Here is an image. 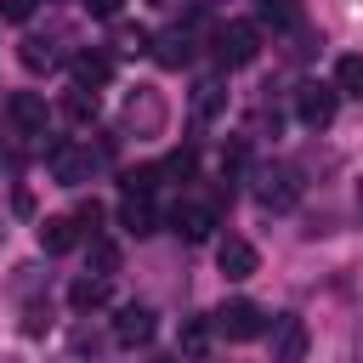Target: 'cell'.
I'll return each mask as SVG.
<instances>
[{"label":"cell","instance_id":"603a6c76","mask_svg":"<svg viewBox=\"0 0 363 363\" xmlns=\"http://www.w3.org/2000/svg\"><path fill=\"white\" fill-rule=\"evenodd\" d=\"M62 113H68V119H96V91H79V85H74V91L62 96Z\"/></svg>","mask_w":363,"mask_h":363},{"label":"cell","instance_id":"7a4b0ae2","mask_svg":"<svg viewBox=\"0 0 363 363\" xmlns=\"http://www.w3.org/2000/svg\"><path fill=\"white\" fill-rule=\"evenodd\" d=\"M164 119H170V108H164V96H159L153 85H136V91L125 96V113H119L125 136H136V142H153V136H164Z\"/></svg>","mask_w":363,"mask_h":363},{"label":"cell","instance_id":"e0dca14e","mask_svg":"<svg viewBox=\"0 0 363 363\" xmlns=\"http://www.w3.org/2000/svg\"><path fill=\"white\" fill-rule=\"evenodd\" d=\"M261 23L278 28V34H301L306 11H301V0H261Z\"/></svg>","mask_w":363,"mask_h":363},{"label":"cell","instance_id":"277c9868","mask_svg":"<svg viewBox=\"0 0 363 363\" xmlns=\"http://www.w3.org/2000/svg\"><path fill=\"white\" fill-rule=\"evenodd\" d=\"M45 164H51V176H57L62 187H85V182L96 176V153H91L85 142H51Z\"/></svg>","mask_w":363,"mask_h":363},{"label":"cell","instance_id":"ba28073f","mask_svg":"<svg viewBox=\"0 0 363 363\" xmlns=\"http://www.w3.org/2000/svg\"><path fill=\"white\" fill-rule=\"evenodd\" d=\"M267 352H272V363H301L306 357V323L301 318H272V335H267Z\"/></svg>","mask_w":363,"mask_h":363},{"label":"cell","instance_id":"8992f818","mask_svg":"<svg viewBox=\"0 0 363 363\" xmlns=\"http://www.w3.org/2000/svg\"><path fill=\"white\" fill-rule=\"evenodd\" d=\"M335 85H318V79H306V85H295V119L306 125V130H329L335 125Z\"/></svg>","mask_w":363,"mask_h":363},{"label":"cell","instance_id":"cb8c5ba5","mask_svg":"<svg viewBox=\"0 0 363 363\" xmlns=\"http://www.w3.org/2000/svg\"><path fill=\"white\" fill-rule=\"evenodd\" d=\"M182 352H187V357H204V352H210V323H187V329H182Z\"/></svg>","mask_w":363,"mask_h":363},{"label":"cell","instance_id":"2e32d148","mask_svg":"<svg viewBox=\"0 0 363 363\" xmlns=\"http://www.w3.org/2000/svg\"><path fill=\"white\" fill-rule=\"evenodd\" d=\"M79 244V221L74 216H45L40 221V250L45 255H62V250H74Z\"/></svg>","mask_w":363,"mask_h":363},{"label":"cell","instance_id":"8fae6325","mask_svg":"<svg viewBox=\"0 0 363 363\" xmlns=\"http://www.w3.org/2000/svg\"><path fill=\"white\" fill-rule=\"evenodd\" d=\"M68 74H74V85H79V91H102V85L113 79V62H108L102 51H74Z\"/></svg>","mask_w":363,"mask_h":363},{"label":"cell","instance_id":"52a82bcc","mask_svg":"<svg viewBox=\"0 0 363 363\" xmlns=\"http://www.w3.org/2000/svg\"><path fill=\"white\" fill-rule=\"evenodd\" d=\"M170 227H176V238L204 244V238L216 233V204H204V199H182V204L170 210Z\"/></svg>","mask_w":363,"mask_h":363},{"label":"cell","instance_id":"484cf974","mask_svg":"<svg viewBox=\"0 0 363 363\" xmlns=\"http://www.w3.org/2000/svg\"><path fill=\"white\" fill-rule=\"evenodd\" d=\"M0 17L6 23H28L34 17V0H0Z\"/></svg>","mask_w":363,"mask_h":363},{"label":"cell","instance_id":"7402d4cb","mask_svg":"<svg viewBox=\"0 0 363 363\" xmlns=\"http://www.w3.org/2000/svg\"><path fill=\"white\" fill-rule=\"evenodd\" d=\"M119 272V250L108 238H91V278H113Z\"/></svg>","mask_w":363,"mask_h":363},{"label":"cell","instance_id":"d6986e66","mask_svg":"<svg viewBox=\"0 0 363 363\" xmlns=\"http://www.w3.org/2000/svg\"><path fill=\"white\" fill-rule=\"evenodd\" d=\"M108 301V278H74L68 284V306L74 312H91V306H102Z\"/></svg>","mask_w":363,"mask_h":363},{"label":"cell","instance_id":"9a60e30c","mask_svg":"<svg viewBox=\"0 0 363 363\" xmlns=\"http://www.w3.org/2000/svg\"><path fill=\"white\" fill-rule=\"evenodd\" d=\"M193 57V34L187 28H164V34H153V62L159 68H182Z\"/></svg>","mask_w":363,"mask_h":363},{"label":"cell","instance_id":"ffe728a7","mask_svg":"<svg viewBox=\"0 0 363 363\" xmlns=\"http://www.w3.org/2000/svg\"><path fill=\"white\" fill-rule=\"evenodd\" d=\"M335 91L352 96V102H363V57H357V51L335 62Z\"/></svg>","mask_w":363,"mask_h":363},{"label":"cell","instance_id":"30bf717a","mask_svg":"<svg viewBox=\"0 0 363 363\" xmlns=\"http://www.w3.org/2000/svg\"><path fill=\"white\" fill-rule=\"evenodd\" d=\"M216 267H221L227 278H250V272L261 267V255H255L250 238H221V244H216Z\"/></svg>","mask_w":363,"mask_h":363},{"label":"cell","instance_id":"44dd1931","mask_svg":"<svg viewBox=\"0 0 363 363\" xmlns=\"http://www.w3.org/2000/svg\"><path fill=\"white\" fill-rule=\"evenodd\" d=\"M113 51H125V57H142V51H153V34H147L142 23H119V28H113Z\"/></svg>","mask_w":363,"mask_h":363},{"label":"cell","instance_id":"4316f807","mask_svg":"<svg viewBox=\"0 0 363 363\" xmlns=\"http://www.w3.org/2000/svg\"><path fill=\"white\" fill-rule=\"evenodd\" d=\"M79 6H85V11H91V17H108V23H113V17H119V6H125V0H79Z\"/></svg>","mask_w":363,"mask_h":363},{"label":"cell","instance_id":"f1b7e54d","mask_svg":"<svg viewBox=\"0 0 363 363\" xmlns=\"http://www.w3.org/2000/svg\"><path fill=\"white\" fill-rule=\"evenodd\" d=\"M153 363H176V357H153Z\"/></svg>","mask_w":363,"mask_h":363},{"label":"cell","instance_id":"3957f363","mask_svg":"<svg viewBox=\"0 0 363 363\" xmlns=\"http://www.w3.org/2000/svg\"><path fill=\"white\" fill-rule=\"evenodd\" d=\"M210 329H216L221 340H255V335L267 329V312H261L255 301H244V295H238V301H221V306H216Z\"/></svg>","mask_w":363,"mask_h":363},{"label":"cell","instance_id":"9c48e42d","mask_svg":"<svg viewBox=\"0 0 363 363\" xmlns=\"http://www.w3.org/2000/svg\"><path fill=\"white\" fill-rule=\"evenodd\" d=\"M6 113H11V125H17L23 136H40L45 119H51L45 96H34V91H11V96H6Z\"/></svg>","mask_w":363,"mask_h":363},{"label":"cell","instance_id":"d4e9b609","mask_svg":"<svg viewBox=\"0 0 363 363\" xmlns=\"http://www.w3.org/2000/svg\"><path fill=\"white\" fill-rule=\"evenodd\" d=\"M74 221H79V233H91V238H96V221H102V204H96V199H85V204L74 210Z\"/></svg>","mask_w":363,"mask_h":363},{"label":"cell","instance_id":"6da1fadb","mask_svg":"<svg viewBox=\"0 0 363 363\" xmlns=\"http://www.w3.org/2000/svg\"><path fill=\"white\" fill-rule=\"evenodd\" d=\"M250 193L261 210H295L301 204V170L295 164H255L250 170Z\"/></svg>","mask_w":363,"mask_h":363},{"label":"cell","instance_id":"ac0fdd59","mask_svg":"<svg viewBox=\"0 0 363 363\" xmlns=\"http://www.w3.org/2000/svg\"><path fill=\"white\" fill-rule=\"evenodd\" d=\"M17 57H23V68H28V74H51V68H57V45H51V40H40V34L17 40Z\"/></svg>","mask_w":363,"mask_h":363},{"label":"cell","instance_id":"7c38bea8","mask_svg":"<svg viewBox=\"0 0 363 363\" xmlns=\"http://www.w3.org/2000/svg\"><path fill=\"white\" fill-rule=\"evenodd\" d=\"M113 340H119V346H147V340H153V312H147V306H119Z\"/></svg>","mask_w":363,"mask_h":363},{"label":"cell","instance_id":"5b68a950","mask_svg":"<svg viewBox=\"0 0 363 363\" xmlns=\"http://www.w3.org/2000/svg\"><path fill=\"white\" fill-rule=\"evenodd\" d=\"M216 57H221V68H250L261 57V28L255 23H227L216 34Z\"/></svg>","mask_w":363,"mask_h":363},{"label":"cell","instance_id":"5bb4252c","mask_svg":"<svg viewBox=\"0 0 363 363\" xmlns=\"http://www.w3.org/2000/svg\"><path fill=\"white\" fill-rule=\"evenodd\" d=\"M119 227H125V233H136V238H147V233L159 227L153 199H147V193H125V204H119Z\"/></svg>","mask_w":363,"mask_h":363},{"label":"cell","instance_id":"4fadbf2b","mask_svg":"<svg viewBox=\"0 0 363 363\" xmlns=\"http://www.w3.org/2000/svg\"><path fill=\"white\" fill-rule=\"evenodd\" d=\"M187 113H193V125L221 119V113H227V85H221V79H199V85H193V108H187Z\"/></svg>","mask_w":363,"mask_h":363},{"label":"cell","instance_id":"83f0119b","mask_svg":"<svg viewBox=\"0 0 363 363\" xmlns=\"http://www.w3.org/2000/svg\"><path fill=\"white\" fill-rule=\"evenodd\" d=\"M357 216H363V182H357Z\"/></svg>","mask_w":363,"mask_h":363},{"label":"cell","instance_id":"f546056e","mask_svg":"<svg viewBox=\"0 0 363 363\" xmlns=\"http://www.w3.org/2000/svg\"><path fill=\"white\" fill-rule=\"evenodd\" d=\"M153 6H176V0H153Z\"/></svg>","mask_w":363,"mask_h":363}]
</instances>
